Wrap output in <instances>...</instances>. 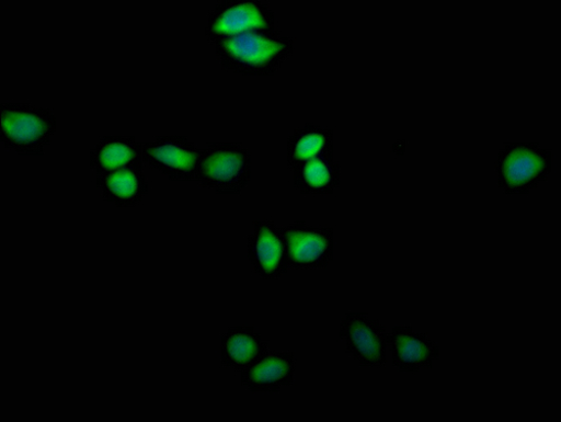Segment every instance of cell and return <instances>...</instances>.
I'll return each mask as SVG.
<instances>
[{
  "mask_svg": "<svg viewBox=\"0 0 561 422\" xmlns=\"http://www.w3.org/2000/svg\"><path fill=\"white\" fill-rule=\"evenodd\" d=\"M211 43L220 68L245 77H273L295 54L294 38L276 28L218 37Z\"/></svg>",
  "mask_w": 561,
  "mask_h": 422,
  "instance_id": "cell-1",
  "label": "cell"
},
{
  "mask_svg": "<svg viewBox=\"0 0 561 422\" xmlns=\"http://www.w3.org/2000/svg\"><path fill=\"white\" fill-rule=\"evenodd\" d=\"M57 127L58 119L48 109L27 103L0 104V145L19 156L42 157Z\"/></svg>",
  "mask_w": 561,
  "mask_h": 422,
  "instance_id": "cell-2",
  "label": "cell"
},
{
  "mask_svg": "<svg viewBox=\"0 0 561 422\" xmlns=\"http://www.w3.org/2000/svg\"><path fill=\"white\" fill-rule=\"evenodd\" d=\"M252 179V156L237 142H208L195 182L220 196H241Z\"/></svg>",
  "mask_w": 561,
  "mask_h": 422,
  "instance_id": "cell-3",
  "label": "cell"
},
{
  "mask_svg": "<svg viewBox=\"0 0 561 422\" xmlns=\"http://www.w3.org/2000/svg\"><path fill=\"white\" fill-rule=\"evenodd\" d=\"M552 170V151L539 144H504L497 152V185L506 196H528Z\"/></svg>",
  "mask_w": 561,
  "mask_h": 422,
  "instance_id": "cell-4",
  "label": "cell"
},
{
  "mask_svg": "<svg viewBox=\"0 0 561 422\" xmlns=\"http://www.w3.org/2000/svg\"><path fill=\"white\" fill-rule=\"evenodd\" d=\"M279 228L286 242L290 269H327L334 261V228L314 227L305 220Z\"/></svg>",
  "mask_w": 561,
  "mask_h": 422,
  "instance_id": "cell-5",
  "label": "cell"
},
{
  "mask_svg": "<svg viewBox=\"0 0 561 422\" xmlns=\"http://www.w3.org/2000/svg\"><path fill=\"white\" fill-rule=\"evenodd\" d=\"M202 149L188 136L160 135L144 142V162L172 182H195Z\"/></svg>",
  "mask_w": 561,
  "mask_h": 422,
  "instance_id": "cell-6",
  "label": "cell"
},
{
  "mask_svg": "<svg viewBox=\"0 0 561 422\" xmlns=\"http://www.w3.org/2000/svg\"><path fill=\"white\" fill-rule=\"evenodd\" d=\"M275 30V15L259 0H222L208 16L206 35L210 42L256 31Z\"/></svg>",
  "mask_w": 561,
  "mask_h": 422,
  "instance_id": "cell-7",
  "label": "cell"
},
{
  "mask_svg": "<svg viewBox=\"0 0 561 422\" xmlns=\"http://www.w3.org/2000/svg\"><path fill=\"white\" fill-rule=\"evenodd\" d=\"M388 328L366 313L351 312L342 319L341 339L346 352L364 367H385L388 363Z\"/></svg>",
  "mask_w": 561,
  "mask_h": 422,
  "instance_id": "cell-8",
  "label": "cell"
},
{
  "mask_svg": "<svg viewBox=\"0 0 561 422\" xmlns=\"http://www.w3.org/2000/svg\"><path fill=\"white\" fill-rule=\"evenodd\" d=\"M248 259L255 274L264 281L287 275L290 265L279 226L272 220H255L248 242Z\"/></svg>",
  "mask_w": 561,
  "mask_h": 422,
  "instance_id": "cell-9",
  "label": "cell"
},
{
  "mask_svg": "<svg viewBox=\"0 0 561 422\" xmlns=\"http://www.w3.org/2000/svg\"><path fill=\"white\" fill-rule=\"evenodd\" d=\"M296 360L293 353L273 352L241 372V383L252 394H277L291 387Z\"/></svg>",
  "mask_w": 561,
  "mask_h": 422,
  "instance_id": "cell-10",
  "label": "cell"
},
{
  "mask_svg": "<svg viewBox=\"0 0 561 422\" xmlns=\"http://www.w3.org/2000/svg\"><path fill=\"white\" fill-rule=\"evenodd\" d=\"M389 346L392 347L393 366L404 373L433 368L440 357L439 347L427 335L414 333L411 326L392 327Z\"/></svg>",
  "mask_w": 561,
  "mask_h": 422,
  "instance_id": "cell-11",
  "label": "cell"
},
{
  "mask_svg": "<svg viewBox=\"0 0 561 422\" xmlns=\"http://www.w3.org/2000/svg\"><path fill=\"white\" fill-rule=\"evenodd\" d=\"M104 202L117 208H135L150 194V183L144 168L127 167L96 175Z\"/></svg>",
  "mask_w": 561,
  "mask_h": 422,
  "instance_id": "cell-12",
  "label": "cell"
},
{
  "mask_svg": "<svg viewBox=\"0 0 561 422\" xmlns=\"http://www.w3.org/2000/svg\"><path fill=\"white\" fill-rule=\"evenodd\" d=\"M293 171L294 186L302 196H333L342 184V164L335 152L301 162Z\"/></svg>",
  "mask_w": 561,
  "mask_h": 422,
  "instance_id": "cell-13",
  "label": "cell"
},
{
  "mask_svg": "<svg viewBox=\"0 0 561 422\" xmlns=\"http://www.w3.org/2000/svg\"><path fill=\"white\" fill-rule=\"evenodd\" d=\"M89 160L96 175L127 167L144 168V142L135 136L106 135L91 149Z\"/></svg>",
  "mask_w": 561,
  "mask_h": 422,
  "instance_id": "cell-14",
  "label": "cell"
},
{
  "mask_svg": "<svg viewBox=\"0 0 561 422\" xmlns=\"http://www.w3.org/2000/svg\"><path fill=\"white\" fill-rule=\"evenodd\" d=\"M220 343L221 365L240 373L270 353L268 342L255 331V327H229Z\"/></svg>",
  "mask_w": 561,
  "mask_h": 422,
  "instance_id": "cell-15",
  "label": "cell"
},
{
  "mask_svg": "<svg viewBox=\"0 0 561 422\" xmlns=\"http://www.w3.org/2000/svg\"><path fill=\"white\" fill-rule=\"evenodd\" d=\"M336 128L322 127L307 122L295 129L287 144V164L294 169L297 164L324 153L335 152Z\"/></svg>",
  "mask_w": 561,
  "mask_h": 422,
  "instance_id": "cell-16",
  "label": "cell"
}]
</instances>
